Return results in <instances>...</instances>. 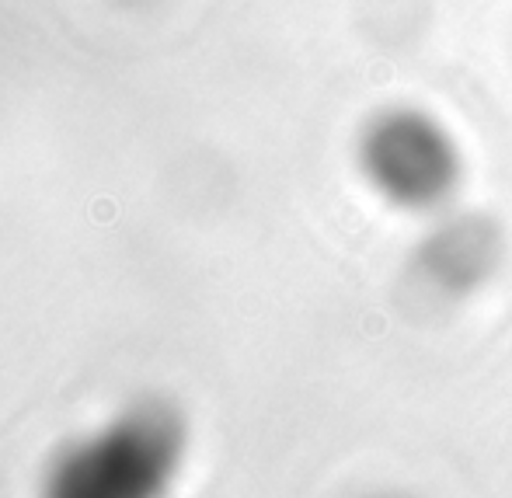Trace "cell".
I'll return each instance as SVG.
<instances>
[{
    "label": "cell",
    "instance_id": "cell-1",
    "mask_svg": "<svg viewBox=\"0 0 512 498\" xmlns=\"http://www.w3.org/2000/svg\"><path fill=\"white\" fill-rule=\"evenodd\" d=\"M185 422L164 401H136L70 439L35 498H168L185 464Z\"/></svg>",
    "mask_w": 512,
    "mask_h": 498
}]
</instances>
